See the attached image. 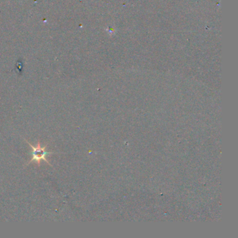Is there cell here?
Returning a JSON list of instances; mask_svg holds the SVG:
<instances>
[{
  "label": "cell",
  "mask_w": 238,
  "mask_h": 238,
  "mask_svg": "<svg viewBox=\"0 0 238 238\" xmlns=\"http://www.w3.org/2000/svg\"><path fill=\"white\" fill-rule=\"evenodd\" d=\"M25 141L28 143L29 145L31 146V155H32V158H31V159L30 160V161H28L27 165L29 164H31V163L33 162V161H35L36 163H37V164H39L41 161H44L46 162L49 165L51 166V164H50V163L48 162V161L47 160L46 157L48 156V155H50V154H54V153H55V152H47L46 150H45V149H46V148H47V145L42 147L41 145V144H40L39 141H38V143H37V145L36 146L32 145L31 143H29L27 140H25Z\"/></svg>",
  "instance_id": "1"
}]
</instances>
